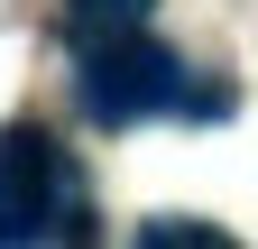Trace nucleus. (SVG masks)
<instances>
[{"label":"nucleus","mask_w":258,"mask_h":249,"mask_svg":"<svg viewBox=\"0 0 258 249\" xmlns=\"http://www.w3.org/2000/svg\"><path fill=\"white\" fill-rule=\"evenodd\" d=\"M64 10H74V28L92 37V28H139L157 0H64Z\"/></svg>","instance_id":"nucleus-3"},{"label":"nucleus","mask_w":258,"mask_h":249,"mask_svg":"<svg viewBox=\"0 0 258 249\" xmlns=\"http://www.w3.org/2000/svg\"><path fill=\"white\" fill-rule=\"evenodd\" d=\"M74 102L102 120V130H129V120L184 111L194 83H184V55H175L166 37H139V28H92L83 55H74Z\"/></svg>","instance_id":"nucleus-1"},{"label":"nucleus","mask_w":258,"mask_h":249,"mask_svg":"<svg viewBox=\"0 0 258 249\" xmlns=\"http://www.w3.org/2000/svg\"><path fill=\"white\" fill-rule=\"evenodd\" d=\"M92 203L74 157L37 130V120H10L0 130V240H83Z\"/></svg>","instance_id":"nucleus-2"},{"label":"nucleus","mask_w":258,"mask_h":249,"mask_svg":"<svg viewBox=\"0 0 258 249\" xmlns=\"http://www.w3.org/2000/svg\"><path fill=\"white\" fill-rule=\"evenodd\" d=\"M139 240H157V249H166V240H221V231H212V222H184V212H157Z\"/></svg>","instance_id":"nucleus-4"}]
</instances>
